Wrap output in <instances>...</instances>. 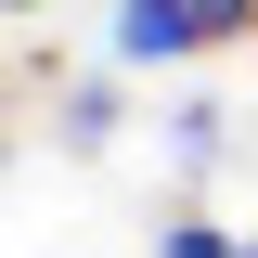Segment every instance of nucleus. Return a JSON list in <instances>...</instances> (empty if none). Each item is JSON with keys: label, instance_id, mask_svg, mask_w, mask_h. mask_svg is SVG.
<instances>
[{"label": "nucleus", "instance_id": "nucleus-1", "mask_svg": "<svg viewBox=\"0 0 258 258\" xmlns=\"http://www.w3.org/2000/svg\"><path fill=\"white\" fill-rule=\"evenodd\" d=\"M181 52H207L194 0H116V64H181Z\"/></svg>", "mask_w": 258, "mask_h": 258}, {"label": "nucleus", "instance_id": "nucleus-5", "mask_svg": "<svg viewBox=\"0 0 258 258\" xmlns=\"http://www.w3.org/2000/svg\"><path fill=\"white\" fill-rule=\"evenodd\" d=\"M245 258H258V232H245Z\"/></svg>", "mask_w": 258, "mask_h": 258}, {"label": "nucleus", "instance_id": "nucleus-4", "mask_svg": "<svg viewBox=\"0 0 258 258\" xmlns=\"http://www.w3.org/2000/svg\"><path fill=\"white\" fill-rule=\"evenodd\" d=\"M13 13H39V0H13Z\"/></svg>", "mask_w": 258, "mask_h": 258}, {"label": "nucleus", "instance_id": "nucleus-3", "mask_svg": "<svg viewBox=\"0 0 258 258\" xmlns=\"http://www.w3.org/2000/svg\"><path fill=\"white\" fill-rule=\"evenodd\" d=\"M194 26L207 39H258V0H194Z\"/></svg>", "mask_w": 258, "mask_h": 258}, {"label": "nucleus", "instance_id": "nucleus-2", "mask_svg": "<svg viewBox=\"0 0 258 258\" xmlns=\"http://www.w3.org/2000/svg\"><path fill=\"white\" fill-rule=\"evenodd\" d=\"M155 258H245V245H232L220 220H168V232H155Z\"/></svg>", "mask_w": 258, "mask_h": 258}]
</instances>
